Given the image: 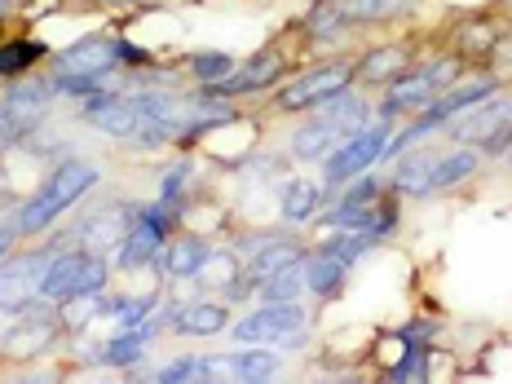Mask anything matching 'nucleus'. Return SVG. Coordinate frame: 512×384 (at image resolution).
Returning a JSON list of instances; mask_svg holds the SVG:
<instances>
[{"instance_id":"f257e3e1","label":"nucleus","mask_w":512,"mask_h":384,"mask_svg":"<svg viewBox=\"0 0 512 384\" xmlns=\"http://www.w3.org/2000/svg\"><path fill=\"white\" fill-rule=\"evenodd\" d=\"M230 340L239 345H279V349H305L309 345V314L296 305H256L230 327Z\"/></svg>"},{"instance_id":"f03ea898","label":"nucleus","mask_w":512,"mask_h":384,"mask_svg":"<svg viewBox=\"0 0 512 384\" xmlns=\"http://www.w3.org/2000/svg\"><path fill=\"white\" fill-rule=\"evenodd\" d=\"M389 133H393L389 120H371L367 128H362V133L345 137V142H340L336 151L323 159V181H327V190H332V186H345L349 177H362V173H371L376 164H384V146H389Z\"/></svg>"},{"instance_id":"7ed1b4c3","label":"nucleus","mask_w":512,"mask_h":384,"mask_svg":"<svg viewBox=\"0 0 512 384\" xmlns=\"http://www.w3.org/2000/svg\"><path fill=\"white\" fill-rule=\"evenodd\" d=\"M354 84V62L349 58H332V62H318V67H309L305 76H296L287 89H279V111H318L327 98H336L340 89H349Z\"/></svg>"},{"instance_id":"20e7f679","label":"nucleus","mask_w":512,"mask_h":384,"mask_svg":"<svg viewBox=\"0 0 512 384\" xmlns=\"http://www.w3.org/2000/svg\"><path fill=\"white\" fill-rule=\"evenodd\" d=\"M283 76H287V53L261 49V53H252L248 62H239L221 84H208V93H217V98H226V102H239V98H256V93L274 89Z\"/></svg>"},{"instance_id":"39448f33","label":"nucleus","mask_w":512,"mask_h":384,"mask_svg":"<svg viewBox=\"0 0 512 384\" xmlns=\"http://www.w3.org/2000/svg\"><path fill=\"white\" fill-rule=\"evenodd\" d=\"M137 217H142V208H133V204H102V208H93V212L80 217L76 243L89 248V252L111 256L124 243V234L137 226Z\"/></svg>"},{"instance_id":"423d86ee","label":"nucleus","mask_w":512,"mask_h":384,"mask_svg":"<svg viewBox=\"0 0 512 384\" xmlns=\"http://www.w3.org/2000/svg\"><path fill=\"white\" fill-rule=\"evenodd\" d=\"M49 71H62V76H111L120 71V53H115L111 36H84L71 49H62L58 58L49 62Z\"/></svg>"},{"instance_id":"0eeeda50","label":"nucleus","mask_w":512,"mask_h":384,"mask_svg":"<svg viewBox=\"0 0 512 384\" xmlns=\"http://www.w3.org/2000/svg\"><path fill=\"white\" fill-rule=\"evenodd\" d=\"M80 120L89 128H98L102 137H115V142H133L137 124H142V111H137L133 98H115V93H98L80 106Z\"/></svg>"},{"instance_id":"6e6552de","label":"nucleus","mask_w":512,"mask_h":384,"mask_svg":"<svg viewBox=\"0 0 512 384\" xmlns=\"http://www.w3.org/2000/svg\"><path fill=\"white\" fill-rule=\"evenodd\" d=\"M499 93V76L490 71V76H473V80H460V84H451V89H442L433 98L429 111H420L424 120H429L437 133H442L446 124L455 120V115H464V111H473L477 102H486V98H495Z\"/></svg>"},{"instance_id":"1a4fd4ad","label":"nucleus","mask_w":512,"mask_h":384,"mask_svg":"<svg viewBox=\"0 0 512 384\" xmlns=\"http://www.w3.org/2000/svg\"><path fill=\"white\" fill-rule=\"evenodd\" d=\"M437 98V89H433V80L424 76V67L415 62V67H407L398 80H389L384 84V98H380V120H393V115H420V111H429Z\"/></svg>"},{"instance_id":"9d476101","label":"nucleus","mask_w":512,"mask_h":384,"mask_svg":"<svg viewBox=\"0 0 512 384\" xmlns=\"http://www.w3.org/2000/svg\"><path fill=\"white\" fill-rule=\"evenodd\" d=\"M102 181V168L93 164V159H84V155H62L58 164L49 168V177H45V195H53L62 208H76L84 195H89L93 186Z\"/></svg>"},{"instance_id":"9b49d317","label":"nucleus","mask_w":512,"mask_h":384,"mask_svg":"<svg viewBox=\"0 0 512 384\" xmlns=\"http://www.w3.org/2000/svg\"><path fill=\"white\" fill-rule=\"evenodd\" d=\"M208 256H212V243L199 230H190V234H168L164 252L155 256V265H159L164 279L186 283V279H199V270L208 265Z\"/></svg>"},{"instance_id":"f8f14e48","label":"nucleus","mask_w":512,"mask_h":384,"mask_svg":"<svg viewBox=\"0 0 512 384\" xmlns=\"http://www.w3.org/2000/svg\"><path fill=\"white\" fill-rule=\"evenodd\" d=\"M53 98H58V89H53V80H9V89L0 93V111L5 115H14L18 124L27 128H36V124H45V115H49V106Z\"/></svg>"},{"instance_id":"ddd939ff","label":"nucleus","mask_w":512,"mask_h":384,"mask_svg":"<svg viewBox=\"0 0 512 384\" xmlns=\"http://www.w3.org/2000/svg\"><path fill=\"white\" fill-rule=\"evenodd\" d=\"M433 164H437V151H424V146L402 151L398 168H393V177H389V190L402 199H429L433 195Z\"/></svg>"},{"instance_id":"4468645a","label":"nucleus","mask_w":512,"mask_h":384,"mask_svg":"<svg viewBox=\"0 0 512 384\" xmlns=\"http://www.w3.org/2000/svg\"><path fill=\"white\" fill-rule=\"evenodd\" d=\"M407 67H415L411 49L407 45H376L367 49L354 62V84H367V89H384L389 80H398Z\"/></svg>"},{"instance_id":"2eb2a0df","label":"nucleus","mask_w":512,"mask_h":384,"mask_svg":"<svg viewBox=\"0 0 512 384\" xmlns=\"http://www.w3.org/2000/svg\"><path fill=\"white\" fill-rule=\"evenodd\" d=\"M371 115H376V106H371V98H367V93H358L354 84H349V89H340L336 98H327L323 106H318V120L336 124L340 137L362 133V128L371 124Z\"/></svg>"},{"instance_id":"dca6fc26","label":"nucleus","mask_w":512,"mask_h":384,"mask_svg":"<svg viewBox=\"0 0 512 384\" xmlns=\"http://www.w3.org/2000/svg\"><path fill=\"white\" fill-rule=\"evenodd\" d=\"M482 159H486L482 146H464V142H455V151H437L433 195H446V190L464 186L468 177H477V173H482Z\"/></svg>"},{"instance_id":"f3484780","label":"nucleus","mask_w":512,"mask_h":384,"mask_svg":"<svg viewBox=\"0 0 512 384\" xmlns=\"http://www.w3.org/2000/svg\"><path fill=\"white\" fill-rule=\"evenodd\" d=\"M168 234L151 226L146 217H137V226L124 234V243L115 248V270H142V265H151L159 252H164Z\"/></svg>"},{"instance_id":"a211bd4d","label":"nucleus","mask_w":512,"mask_h":384,"mask_svg":"<svg viewBox=\"0 0 512 384\" xmlns=\"http://www.w3.org/2000/svg\"><path fill=\"white\" fill-rule=\"evenodd\" d=\"M168 318H173L177 336H221L230 327V309L221 301H190L173 309Z\"/></svg>"},{"instance_id":"6ab92c4d","label":"nucleus","mask_w":512,"mask_h":384,"mask_svg":"<svg viewBox=\"0 0 512 384\" xmlns=\"http://www.w3.org/2000/svg\"><path fill=\"white\" fill-rule=\"evenodd\" d=\"M301 270H305V292H314V296H336L340 283H345V274H349V265L340 261L332 248H309L305 261H301Z\"/></svg>"},{"instance_id":"aec40b11","label":"nucleus","mask_w":512,"mask_h":384,"mask_svg":"<svg viewBox=\"0 0 512 384\" xmlns=\"http://www.w3.org/2000/svg\"><path fill=\"white\" fill-rule=\"evenodd\" d=\"M155 340V323L146 318V323H137V327H124L120 336H111L102 345V354L98 362H106V367H137V362L146 358V345Z\"/></svg>"},{"instance_id":"412c9836","label":"nucleus","mask_w":512,"mask_h":384,"mask_svg":"<svg viewBox=\"0 0 512 384\" xmlns=\"http://www.w3.org/2000/svg\"><path fill=\"white\" fill-rule=\"evenodd\" d=\"M318 208H323V186H318V181H309V177L283 181V190H279V217L287 221V226H301V221H309Z\"/></svg>"},{"instance_id":"4be33fe9","label":"nucleus","mask_w":512,"mask_h":384,"mask_svg":"<svg viewBox=\"0 0 512 384\" xmlns=\"http://www.w3.org/2000/svg\"><path fill=\"white\" fill-rule=\"evenodd\" d=\"M340 142H345V137H340L336 124L314 120V124H301V128L292 133V155L305 159V164H323V159L332 155Z\"/></svg>"},{"instance_id":"5701e85b","label":"nucleus","mask_w":512,"mask_h":384,"mask_svg":"<svg viewBox=\"0 0 512 384\" xmlns=\"http://www.w3.org/2000/svg\"><path fill=\"white\" fill-rule=\"evenodd\" d=\"M499 40H504V27H499L495 18H468V23H460V31H455V53L477 62V58L499 53Z\"/></svg>"},{"instance_id":"b1692460","label":"nucleus","mask_w":512,"mask_h":384,"mask_svg":"<svg viewBox=\"0 0 512 384\" xmlns=\"http://www.w3.org/2000/svg\"><path fill=\"white\" fill-rule=\"evenodd\" d=\"M349 18L345 9H340V0H318L314 9L305 14V36L314 40V45H336V40L349 36Z\"/></svg>"},{"instance_id":"393cba45","label":"nucleus","mask_w":512,"mask_h":384,"mask_svg":"<svg viewBox=\"0 0 512 384\" xmlns=\"http://www.w3.org/2000/svg\"><path fill=\"white\" fill-rule=\"evenodd\" d=\"M283 371L279 354H270V345H248L243 354H230V380L243 384H265Z\"/></svg>"},{"instance_id":"a878e982","label":"nucleus","mask_w":512,"mask_h":384,"mask_svg":"<svg viewBox=\"0 0 512 384\" xmlns=\"http://www.w3.org/2000/svg\"><path fill=\"white\" fill-rule=\"evenodd\" d=\"M301 292H305V270L301 265H287V270L256 283L252 296H261V305H296L301 301Z\"/></svg>"},{"instance_id":"bb28decb","label":"nucleus","mask_w":512,"mask_h":384,"mask_svg":"<svg viewBox=\"0 0 512 384\" xmlns=\"http://www.w3.org/2000/svg\"><path fill=\"white\" fill-rule=\"evenodd\" d=\"M239 67V58L226 49H204V53H190V62H186V71H190V80L199 84V89H208V84H221L230 76V71Z\"/></svg>"},{"instance_id":"cd10ccee","label":"nucleus","mask_w":512,"mask_h":384,"mask_svg":"<svg viewBox=\"0 0 512 384\" xmlns=\"http://www.w3.org/2000/svg\"><path fill=\"white\" fill-rule=\"evenodd\" d=\"M40 58H45V45H36V40H5L0 45V76H9V80L27 76Z\"/></svg>"},{"instance_id":"c85d7f7f","label":"nucleus","mask_w":512,"mask_h":384,"mask_svg":"<svg viewBox=\"0 0 512 384\" xmlns=\"http://www.w3.org/2000/svg\"><path fill=\"white\" fill-rule=\"evenodd\" d=\"M155 309V296H102V318H115L120 327L146 323Z\"/></svg>"},{"instance_id":"c756f323","label":"nucleus","mask_w":512,"mask_h":384,"mask_svg":"<svg viewBox=\"0 0 512 384\" xmlns=\"http://www.w3.org/2000/svg\"><path fill=\"white\" fill-rule=\"evenodd\" d=\"M380 195H384V181H380L376 173H362V177H349V181H345V190L336 195V204L371 208V204H380Z\"/></svg>"},{"instance_id":"7c9ffc66","label":"nucleus","mask_w":512,"mask_h":384,"mask_svg":"<svg viewBox=\"0 0 512 384\" xmlns=\"http://www.w3.org/2000/svg\"><path fill=\"white\" fill-rule=\"evenodd\" d=\"M424 367H429V349H424V345H407V358L393 362V367L384 371V376L398 380V384H407V380H424V376H429Z\"/></svg>"},{"instance_id":"2f4dec72","label":"nucleus","mask_w":512,"mask_h":384,"mask_svg":"<svg viewBox=\"0 0 512 384\" xmlns=\"http://www.w3.org/2000/svg\"><path fill=\"white\" fill-rule=\"evenodd\" d=\"M389 5L393 0H340V9H345V18L349 23H376V18L389 14Z\"/></svg>"},{"instance_id":"473e14b6","label":"nucleus","mask_w":512,"mask_h":384,"mask_svg":"<svg viewBox=\"0 0 512 384\" xmlns=\"http://www.w3.org/2000/svg\"><path fill=\"white\" fill-rule=\"evenodd\" d=\"M159 384H186V380H199V358H173L168 367L155 371Z\"/></svg>"},{"instance_id":"72a5a7b5","label":"nucleus","mask_w":512,"mask_h":384,"mask_svg":"<svg viewBox=\"0 0 512 384\" xmlns=\"http://www.w3.org/2000/svg\"><path fill=\"white\" fill-rule=\"evenodd\" d=\"M9 9H14V0H0V18H5V14H9Z\"/></svg>"},{"instance_id":"f704fd0d","label":"nucleus","mask_w":512,"mask_h":384,"mask_svg":"<svg viewBox=\"0 0 512 384\" xmlns=\"http://www.w3.org/2000/svg\"><path fill=\"white\" fill-rule=\"evenodd\" d=\"M504 164H508V173H512V146H508V151H504Z\"/></svg>"},{"instance_id":"c9c22d12","label":"nucleus","mask_w":512,"mask_h":384,"mask_svg":"<svg viewBox=\"0 0 512 384\" xmlns=\"http://www.w3.org/2000/svg\"><path fill=\"white\" fill-rule=\"evenodd\" d=\"M115 5H128V0H115Z\"/></svg>"}]
</instances>
